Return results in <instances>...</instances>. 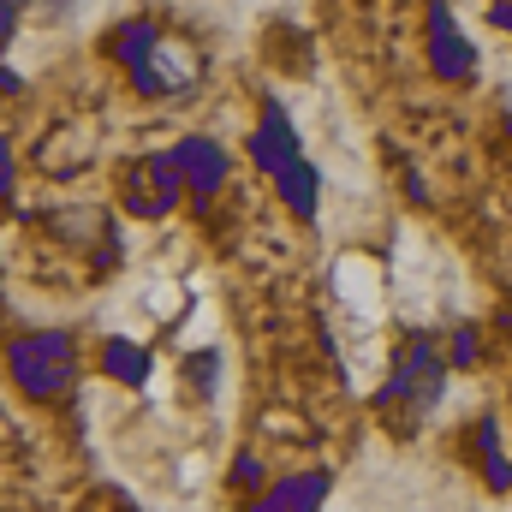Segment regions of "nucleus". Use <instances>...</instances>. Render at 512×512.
I'll return each instance as SVG.
<instances>
[{"mask_svg": "<svg viewBox=\"0 0 512 512\" xmlns=\"http://www.w3.org/2000/svg\"><path fill=\"white\" fill-rule=\"evenodd\" d=\"M78 376V346L66 334H18L12 340V382L30 399H54Z\"/></svg>", "mask_w": 512, "mask_h": 512, "instance_id": "1", "label": "nucleus"}, {"mask_svg": "<svg viewBox=\"0 0 512 512\" xmlns=\"http://www.w3.org/2000/svg\"><path fill=\"white\" fill-rule=\"evenodd\" d=\"M120 191H126V209L131 215H167L191 185H185V173H179V161L173 155H143V161H131L126 179H120Z\"/></svg>", "mask_w": 512, "mask_h": 512, "instance_id": "2", "label": "nucleus"}, {"mask_svg": "<svg viewBox=\"0 0 512 512\" xmlns=\"http://www.w3.org/2000/svg\"><path fill=\"white\" fill-rule=\"evenodd\" d=\"M251 161L262 173H274V179L304 161V137H298L292 114H286L280 102H262V120H256V131H251Z\"/></svg>", "mask_w": 512, "mask_h": 512, "instance_id": "3", "label": "nucleus"}, {"mask_svg": "<svg viewBox=\"0 0 512 512\" xmlns=\"http://www.w3.org/2000/svg\"><path fill=\"white\" fill-rule=\"evenodd\" d=\"M429 66L441 78H471L477 72V48L465 42V30L453 24L447 0H429Z\"/></svg>", "mask_w": 512, "mask_h": 512, "instance_id": "4", "label": "nucleus"}, {"mask_svg": "<svg viewBox=\"0 0 512 512\" xmlns=\"http://www.w3.org/2000/svg\"><path fill=\"white\" fill-rule=\"evenodd\" d=\"M197 54L185 48V42H161L155 48V60L143 66V72H131V90L137 96H173V90H191L197 84Z\"/></svg>", "mask_w": 512, "mask_h": 512, "instance_id": "5", "label": "nucleus"}, {"mask_svg": "<svg viewBox=\"0 0 512 512\" xmlns=\"http://www.w3.org/2000/svg\"><path fill=\"white\" fill-rule=\"evenodd\" d=\"M441 387H447V364H441V352L429 346V340H417L411 352H405V364H399V376H393V399H405V405H435L441 399Z\"/></svg>", "mask_w": 512, "mask_h": 512, "instance_id": "6", "label": "nucleus"}, {"mask_svg": "<svg viewBox=\"0 0 512 512\" xmlns=\"http://www.w3.org/2000/svg\"><path fill=\"white\" fill-rule=\"evenodd\" d=\"M173 161H179L185 185H191V191H203V197L227 179V155H221V143H209V137H185V143L173 149Z\"/></svg>", "mask_w": 512, "mask_h": 512, "instance_id": "7", "label": "nucleus"}, {"mask_svg": "<svg viewBox=\"0 0 512 512\" xmlns=\"http://www.w3.org/2000/svg\"><path fill=\"white\" fill-rule=\"evenodd\" d=\"M322 501H328V477L310 471V477H286V483H274V489L256 501V512H316Z\"/></svg>", "mask_w": 512, "mask_h": 512, "instance_id": "8", "label": "nucleus"}, {"mask_svg": "<svg viewBox=\"0 0 512 512\" xmlns=\"http://www.w3.org/2000/svg\"><path fill=\"white\" fill-rule=\"evenodd\" d=\"M161 42H167V36H161V30H155L149 18H126V24H120V30L108 36V48H114V60H120L126 72H143V66L155 60V48H161Z\"/></svg>", "mask_w": 512, "mask_h": 512, "instance_id": "9", "label": "nucleus"}, {"mask_svg": "<svg viewBox=\"0 0 512 512\" xmlns=\"http://www.w3.org/2000/svg\"><path fill=\"white\" fill-rule=\"evenodd\" d=\"M274 185H280V197H286V209H292V215H316V203H322V173H316L310 161L286 167Z\"/></svg>", "mask_w": 512, "mask_h": 512, "instance_id": "10", "label": "nucleus"}, {"mask_svg": "<svg viewBox=\"0 0 512 512\" xmlns=\"http://www.w3.org/2000/svg\"><path fill=\"white\" fill-rule=\"evenodd\" d=\"M334 286H340V298H346V304H358V310H376V268H370V262L346 256V262L334 268Z\"/></svg>", "mask_w": 512, "mask_h": 512, "instance_id": "11", "label": "nucleus"}, {"mask_svg": "<svg viewBox=\"0 0 512 512\" xmlns=\"http://www.w3.org/2000/svg\"><path fill=\"white\" fill-rule=\"evenodd\" d=\"M108 376L126 387H143L149 382V352L137 340H108Z\"/></svg>", "mask_w": 512, "mask_h": 512, "instance_id": "12", "label": "nucleus"}, {"mask_svg": "<svg viewBox=\"0 0 512 512\" xmlns=\"http://www.w3.org/2000/svg\"><path fill=\"white\" fill-rule=\"evenodd\" d=\"M256 477H262V459H256V453L233 459V489H256Z\"/></svg>", "mask_w": 512, "mask_h": 512, "instance_id": "13", "label": "nucleus"}, {"mask_svg": "<svg viewBox=\"0 0 512 512\" xmlns=\"http://www.w3.org/2000/svg\"><path fill=\"white\" fill-rule=\"evenodd\" d=\"M18 6L24 0H0V36H6V48L18 42Z\"/></svg>", "mask_w": 512, "mask_h": 512, "instance_id": "14", "label": "nucleus"}, {"mask_svg": "<svg viewBox=\"0 0 512 512\" xmlns=\"http://www.w3.org/2000/svg\"><path fill=\"white\" fill-rule=\"evenodd\" d=\"M471 358H477V334L459 328V334H453V364H471Z\"/></svg>", "mask_w": 512, "mask_h": 512, "instance_id": "15", "label": "nucleus"}, {"mask_svg": "<svg viewBox=\"0 0 512 512\" xmlns=\"http://www.w3.org/2000/svg\"><path fill=\"white\" fill-rule=\"evenodd\" d=\"M0 185H6V197L18 191V161H12V149H0Z\"/></svg>", "mask_w": 512, "mask_h": 512, "instance_id": "16", "label": "nucleus"}, {"mask_svg": "<svg viewBox=\"0 0 512 512\" xmlns=\"http://www.w3.org/2000/svg\"><path fill=\"white\" fill-rule=\"evenodd\" d=\"M489 24H495V30H507V36H512V0H489Z\"/></svg>", "mask_w": 512, "mask_h": 512, "instance_id": "17", "label": "nucleus"}, {"mask_svg": "<svg viewBox=\"0 0 512 512\" xmlns=\"http://www.w3.org/2000/svg\"><path fill=\"white\" fill-rule=\"evenodd\" d=\"M0 90H6V96H18V90H24V78H18V66H6V72H0Z\"/></svg>", "mask_w": 512, "mask_h": 512, "instance_id": "18", "label": "nucleus"}, {"mask_svg": "<svg viewBox=\"0 0 512 512\" xmlns=\"http://www.w3.org/2000/svg\"><path fill=\"white\" fill-rule=\"evenodd\" d=\"M36 6H42L48 18H60V12H66V6H78V0H36Z\"/></svg>", "mask_w": 512, "mask_h": 512, "instance_id": "19", "label": "nucleus"}]
</instances>
